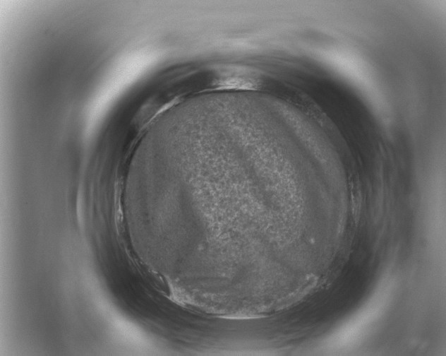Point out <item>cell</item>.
Wrapping results in <instances>:
<instances>
[{
    "label": "cell",
    "mask_w": 446,
    "mask_h": 356,
    "mask_svg": "<svg viewBox=\"0 0 446 356\" xmlns=\"http://www.w3.org/2000/svg\"><path fill=\"white\" fill-rule=\"evenodd\" d=\"M246 151L183 162L179 184L193 199L207 256L273 270L289 241V202L298 179L272 150L259 156Z\"/></svg>",
    "instance_id": "1"
},
{
    "label": "cell",
    "mask_w": 446,
    "mask_h": 356,
    "mask_svg": "<svg viewBox=\"0 0 446 356\" xmlns=\"http://www.w3.org/2000/svg\"><path fill=\"white\" fill-rule=\"evenodd\" d=\"M251 280H252L251 277ZM252 284H253V281H252ZM253 290H254V287H253ZM254 294H255V291H254ZM255 299H256V297H255ZM256 302H257V301H256Z\"/></svg>",
    "instance_id": "2"
}]
</instances>
